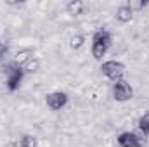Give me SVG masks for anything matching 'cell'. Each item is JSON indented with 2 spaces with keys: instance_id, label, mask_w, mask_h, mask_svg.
<instances>
[{
  "instance_id": "1",
  "label": "cell",
  "mask_w": 149,
  "mask_h": 147,
  "mask_svg": "<svg viewBox=\"0 0 149 147\" xmlns=\"http://www.w3.org/2000/svg\"><path fill=\"white\" fill-rule=\"evenodd\" d=\"M111 43L113 40H111L109 31H106V30L95 31L94 37H92V55H94V59L101 61L106 55V52L111 49Z\"/></svg>"
},
{
  "instance_id": "2",
  "label": "cell",
  "mask_w": 149,
  "mask_h": 147,
  "mask_svg": "<svg viewBox=\"0 0 149 147\" xmlns=\"http://www.w3.org/2000/svg\"><path fill=\"white\" fill-rule=\"evenodd\" d=\"M5 73H7L5 85H7L9 92H16V90L21 87V81H23V78H24V71H23V68H21V66H17V64L12 61V62L7 66Z\"/></svg>"
},
{
  "instance_id": "3",
  "label": "cell",
  "mask_w": 149,
  "mask_h": 147,
  "mask_svg": "<svg viewBox=\"0 0 149 147\" xmlns=\"http://www.w3.org/2000/svg\"><path fill=\"white\" fill-rule=\"evenodd\" d=\"M113 97L118 102H127L134 97V88L127 80H118L113 85Z\"/></svg>"
},
{
  "instance_id": "4",
  "label": "cell",
  "mask_w": 149,
  "mask_h": 147,
  "mask_svg": "<svg viewBox=\"0 0 149 147\" xmlns=\"http://www.w3.org/2000/svg\"><path fill=\"white\" fill-rule=\"evenodd\" d=\"M101 71H102V74L106 78H109L113 81H118V80H123L125 66L120 61H106V62H102Z\"/></svg>"
},
{
  "instance_id": "5",
  "label": "cell",
  "mask_w": 149,
  "mask_h": 147,
  "mask_svg": "<svg viewBox=\"0 0 149 147\" xmlns=\"http://www.w3.org/2000/svg\"><path fill=\"white\" fill-rule=\"evenodd\" d=\"M45 102H47V106L52 111H59L68 104V94H66V92H61V90L50 92V94L45 97Z\"/></svg>"
},
{
  "instance_id": "6",
  "label": "cell",
  "mask_w": 149,
  "mask_h": 147,
  "mask_svg": "<svg viewBox=\"0 0 149 147\" xmlns=\"http://www.w3.org/2000/svg\"><path fill=\"white\" fill-rule=\"evenodd\" d=\"M116 140H118L120 147H142V144H144L142 139L134 132H123V133L118 135Z\"/></svg>"
},
{
  "instance_id": "7",
  "label": "cell",
  "mask_w": 149,
  "mask_h": 147,
  "mask_svg": "<svg viewBox=\"0 0 149 147\" xmlns=\"http://www.w3.org/2000/svg\"><path fill=\"white\" fill-rule=\"evenodd\" d=\"M132 17H134V10L128 7V3H123L116 9V19L120 23H128L132 21Z\"/></svg>"
},
{
  "instance_id": "8",
  "label": "cell",
  "mask_w": 149,
  "mask_h": 147,
  "mask_svg": "<svg viewBox=\"0 0 149 147\" xmlns=\"http://www.w3.org/2000/svg\"><path fill=\"white\" fill-rule=\"evenodd\" d=\"M31 57H33V50H31V49H19V50L16 52V55H14V62H16L17 66H23V64L28 62Z\"/></svg>"
},
{
  "instance_id": "9",
  "label": "cell",
  "mask_w": 149,
  "mask_h": 147,
  "mask_svg": "<svg viewBox=\"0 0 149 147\" xmlns=\"http://www.w3.org/2000/svg\"><path fill=\"white\" fill-rule=\"evenodd\" d=\"M66 10H68V14H71V16H80V14H83V10H85V3H83L81 0H71V2L66 3Z\"/></svg>"
},
{
  "instance_id": "10",
  "label": "cell",
  "mask_w": 149,
  "mask_h": 147,
  "mask_svg": "<svg viewBox=\"0 0 149 147\" xmlns=\"http://www.w3.org/2000/svg\"><path fill=\"white\" fill-rule=\"evenodd\" d=\"M21 68H23L24 73H37L38 69H40V61H38L37 57H31V59H30L28 62H24Z\"/></svg>"
},
{
  "instance_id": "11",
  "label": "cell",
  "mask_w": 149,
  "mask_h": 147,
  "mask_svg": "<svg viewBox=\"0 0 149 147\" xmlns=\"http://www.w3.org/2000/svg\"><path fill=\"white\" fill-rule=\"evenodd\" d=\"M19 147H38V139L35 135H23L19 140Z\"/></svg>"
},
{
  "instance_id": "12",
  "label": "cell",
  "mask_w": 149,
  "mask_h": 147,
  "mask_svg": "<svg viewBox=\"0 0 149 147\" xmlns=\"http://www.w3.org/2000/svg\"><path fill=\"white\" fill-rule=\"evenodd\" d=\"M139 130H141V133H144V135H149V111L148 112H144L141 118H139Z\"/></svg>"
},
{
  "instance_id": "13",
  "label": "cell",
  "mask_w": 149,
  "mask_h": 147,
  "mask_svg": "<svg viewBox=\"0 0 149 147\" xmlns=\"http://www.w3.org/2000/svg\"><path fill=\"white\" fill-rule=\"evenodd\" d=\"M83 43H85V37L83 35H80V33H76V35H73V37L70 38V47L71 49H80V47H83Z\"/></svg>"
},
{
  "instance_id": "14",
  "label": "cell",
  "mask_w": 149,
  "mask_h": 147,
  "mask_svg": "<svg viewBox=\"0 0 149 147\" xmlns=\"http://www.w3.org/2000/svg\"><path fill=\"white\" fill-rule=\"evenodd\" d=\"M127 3H128V7L134 10V14L139 12V10H142V9L146 7V2H144V0H130V2H127Z\"/></svg>"
},
{
  "instance_id": "15",
  "label": "cell",
  "mask_w": 149,
  "mask_h": 147,
  "mask_svg": "<svg viewBox=\"0 0 149 147\" xmlns=\"http://www.w3.org/2000/svg\"><path fill=\"white\" fill-rule=\"evenodd\" d=\"M7 50H9V47L3 43V42H0V61L5 57V54H7Z\"/></svg>"
}]
</instances>
